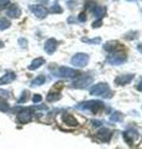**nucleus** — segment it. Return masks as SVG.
<instances>
[{
	"mask_svg": "<svg viewBox=\"0 0 142 149\" xmlns=\"http://www.w3.org/2000/svg\"><path fill=\"white\" fill-rule=\"evenodd\" d=\"M117 47V42H115V41H109V42H106L104 45V50L108 51V52H113V51H115Z\"/></svg>",
	"mask_w": 142,
	"mask_h": 149,
	"instance_id": "nucleus-18",
	"label": "nucleus"
},
{
	"mask_svg": "<svg viewBox=\"0 0 142 149\" xmlns=\"http://www.w3.org/2000/svg\"><path fill=\"white\" fill-rule=\"evenodd\" d=\"M0 97H3V98H8V97H9V91L0 90Z\"/></svg>",
	"mask_w": 142,
	"mask_h": 149,
	"instance_id": "nucleus-29",
	"label": "nucleus"
},
{
	"mask_svg": "<svg viewBox=\"0 0 142 149\" xmlns=\"http://www.w3.org/2000/svg\"><path fill=\"white\" fill-rule=\"evenodd\" d=\"M136 137H137V132L134 129H129L123 133V139H125L129 144H132V142L136 139Z\"/></svg>",
	"mask_w": 142,
	"mask_h": 149,
	"instance_id": "nucleus-14",
	"label": "nucleus"
},
{
	"mask_svg": "<svg viewBox=\"0 0 142 149\" xmlns=\"http://www.w3.org/2000/svg\"><path fill=\"white\" fill-rule=\"evenodd\" d=\"M111 136H113V132L108 128H102L100 130H98V133H97V137L103 142H109Z\"/></svg>",
	"mask_w": 142,
	"mask_h": 149,
	"instance_id": "nucleus-11",
	"label": "nucleus"
},
{
	"mask_svg": "<svg viewBox=\"0 0 142 149\" xmlns=\"http://www.w3.org/2000/svg\"><path fill=\"white\" fill-rule=\"evenodd\" d=\"M32 101L35 102V103H38V102L42 101V96H41V95H35L32 97Z\"/></svg>",
	"mask_w": 142,
	"mask_h": 149,
	"instance_id": "nucleus-28",
	"label": "nucleus"
},
{
	"mask_svg": "<svg viewBox=\"0 0 142 149\" xmlns=\"http://www.w3.org/2000/svg\"><path fill=\"white\" fill-rule=\"evenodd\" d=\"M6 15L8 16H10V17H14V19H16V17H19L21 15V10H20V8L17 6V5H11L10 8L6 10Z\"/></svg>",
	"mask_w": 142,
	"mask_h": 149,
	"instance_id": "nucleus-13",
	"label": "nucleus"
},
{
	"mask_svg": "<svg viewBox=\"0 0 142 149\" xmlns=\"http://www.w3.org/2000/svg\"><path fill=\"white\" fill-rule=\"evenodd\" d=\"M27 98H29V91H24L22 92V96L20 97L17 102H19V103H24V102L27 101Z\"/></svg>",
	"mask_w": 142,
	"mask_h": 149,
	"instance_id": "nucleus-25",
	"label": "nucleus"
},
{
	"mask_svg": "<svg viewBox=\"0 0 142 149\" xmlns=\"http://www.w3.org/2000/svg\"><path fill=\"white\" fill-rule=\"evenodd\" d=\"M78 20H79L80 22L86 21V15H85L84 13H80V14H79V16H78Z\"/></svg>",
	"mask_w": 142,
	"mask_h": 149,
	"instance_id": "nucleus-30",
	"label": "nucleus"
},
{
	"mask_svg": "<svg viewBox=\"0 0 142 149\" xmlns=\"http://www.w3.org/2000/svg\"><path fill=\"white\" fill-rule=\"evenodd\" d=\"M137 50H139L140 52L142 54V44H139V45H137Z\"/></svg>",
	"mask_w": 142,
	"mask_h": 149,
	"instance_id": "nucleus-35",
	"label": "nucleus"
},
{
	"mask_svg": "<svg viewBox=\"0 0 142 149\" xmlns=\"http://www.w3.org/2000/svg\"><path fill=\"white\" fill-rule=\"evenodd\" d=\"M105 15V9L103 6H95L94 8V16L97 19H102Z\"/></svg>",
	"mask_w": 142,
	"mask_h": 149,
	"instance_id": "nucleus-19",
	"label": "nucleus"
},
{
	"mask_svg": "<svg viewBox=\"0 0 142 149\" xmlns=\"http://www.w3.org/2000/svg\"><path fill=\"white\" fill-rule=\"evenodd\" d=\"M9 3H10V0H0V8H4V6H6Z\"/></svg>",
	"mask_w": 142,
	"mask_h": 149,
	"instance_id": "nucleus-32",
	"label": "nucleus"
},
{
	"mask_svg": "<svg viewBox=\"0 0 142 149\" xmlns=\"http://www.w3.org/2000/svg\"><path fill=\"white\" fill-rule=\"evenodd\" d=\"M51 11L52 13H62V9H61V6H59L58 4H54V5L51 8Z\"/></svg>",
	"mask_w": 142,
	"mask_h": 149,
	"instance_id": "nucleus-26",
	"label": "nucleus"
},
{
	"mask_svg": "<svg viewBox=\"0 0 142 149\" xmlns=\"http://www.w3.org/2000/svg\"><path fill=\"white\" fill-rule=\"evenodd\" d=\"M30 10L34 13V15H36L38 19H43L47 16V9L43 5H40V4H34V5H30Z\"/></svg>",
	"mask_w": 142,
	"mask_h": 149,
	"instance_id": "nucleus-7",
	"label": "nucleus"
},
{
	"mask_svg": "<svg viewBox=\"0 0 142 149\" xmlns=\"http://www.w3.org/2000/svg\"><path fill=\"white\" fill-rule=\"evenodd\" d=\"M15 78H16L15 72L9 71V72H6L5 74H3V77H0V86H1V85H6V83L12 82L14 80H15Z\"/></svg>",
	"mask_w": 142,
	"mask_h": 149,
	"instance_id": "nucleus-12",
	"label": "nucleus"
},
{
	"mask_svg": "<svg viewBox=\"0 0 142 149\" xmlns=\"http://www.w3.org/2000/svg\"><path fill=\"white\" fill-rule=\"evenodd\" d=\"M61 98V95L58 92H49L47 95V101L48 102H54V101H58Z\"/></svg>",
	"mask_w": 142,
	"mask_h": 149,
	"instance_id": "nucleus-21",
	"label": "nucleus"
},
{
	"mask_svg": "<svg viewBox=\"0 0 142 149\" xmlns=\"http://www.w3.org/2000/svg\"><path fill=\"white\" fill-rule=\"evenodd\" d=\"M54 76H58V77H63V78H72V77H75L78 72L75 70H73L71 67H59L57 71H54Z\"/></svg>",
	"mask_w": 142,
	"mask_h": 149,
	"instance_id": "nucleus-5",
	"label": "nucleus"
},
{
	"mask_svg": "<svg viewBox=\"0 0 142 149\" xmlns=\"http://www.w3.org/2000/svg\"><path fill=\"white\" fill-rule=\"evenodd\" d=\"M63 122H64L67 125H71V127H75V125L78 124L77 119L73 117L72 114H69V113H64V114H63Z\"/></svg>",
	"mask_w": 142,
	"mask_h": 149,
	"instance_id": "nucleus-15",
	"label": "nucleus"
},
{
	"mask_svg": "<svg viewBox=\"0 0 142 149\" xmlns=\"http://www.w3.org/2000/svg\"><path fill=\"white\" fill-rule=\"evenodd\" d=\"M4 47V42H3V41H0V49H3Z\"/></svg>",
	"mask_w": 142,
	"mask_h": 149,
	"instance_id": "nucleus-36",
	"label": "nucleus"
},
{
	"mask_svg": "<svg viewBox=\"0 0 142 149\" xmlns=\"http://www.w3.org/2000/svg\"><path fill=\"white\" fill-rule=\"evenodd\" d=\"M102 24H103V20H102V19H98L97 21H94V22H93V27H94V29H97V27H100V26H102Z\"/></svg>",
	"mask_w": 142,
	"mask_h": 149,
	"instance_id": "nucleus-27",
	"label": "nucleus"
},
{
	"mask_svg": "<svg viewBox=\"0 0 142 149\" xmlns=\"http://www.w3.org/2000/svg\"><path fill=\"white\" fill-rule=\"evenodd\" d=\"M121 119H122V114L120 112H115V113H113L111 117H110V120H111V122H120Z\"/></svg>",
	"mask_w": 142,
	"mask_h": 149,
	"instance_id": "nucleus-22",
	"label": "nucleus"
},
{
	"mask_svg": "<svg viewBox=\"0 0 142 149\" xmlns=\"http://www.w3.org/2000/svg\"><path fill=\"white\" fill-rule=\"evenodd\" d=\"M19 45L21 46V47H26L27 46V40L26 39H19Z\"/></svg>",
	"mask_w": 142,
	"mask_h": 149,
	"instance_id": "nucleus-31",
	"label": "nucleus"
},
{
	"mask_svg": "<svg viewBox=\"0 0 142 149\" xmlns=\"http://www.w3.org/2000/svg\"><path fill=\"white\" fill-rule=\"evenodd\" d=\"M103 123L100 122V120H93V125L94 127H99V125H102Z\"/></svg>",
	"mask_w": 142,
	"mask_h": 149,
	"instance_id": "nucleus-33",
	"label": "nucleus"
},
{
	"mask_svg": "<svg viewBox=\"0 0 142 149\" xmlns=\"http://www.w3.org/2000/svg\"><path fill=\"white\" fill-rule=\"evenodd\" d=\"M10 21L8 20V19H5V17H1L0 19V31H3V30H6V29H9L10 27Z\"/></svg>",
	"mask_w": 142,
	"mask_h": 149,
	"instance_id": "nucleus-20",
	"label": "nucleus"
},
{
	"mask_svg": "<svg viewBox=\"0 0 142 149\" xmlns=\"http://www.w3.org/2000/svg\"><path fill=\"white\" fill-rule=\"evenodd\" d=\"M137 90H139V91H142V80H141V82L139 83V86H137Z\"/></svg>",
	"mask_w": 142,
	"mask_h": 149,
	"instance_id": "nucleus-34",
	"label": "nucleus"
},
{
	"mask_svg": "<svg viewBox=\"0 0 142 149\" xmlns=\"http://www.w3.org/2000/svg\"><path fill=\"white\" fill-rule=\"evenodd\" d=\"M93 83V77L89 76V74H82L77 78V80L72 83V87L74 88H85L89 85Z\"/></svg>",
	"mask_w": 142,
	"mask_h": 149,
	"instance_id": "nucleus-4",
	"label": "nucleus"
},
{
	"mask_svg": "<svg viewBox=\"0 0 142 149\" xmlns=\"http://www.w3.org/2000/svg\"><path fill=\"white\" fill-rule=\"evenodd\" d=\"M45 82H46V76H43V74H40V76H37L35 78V80L31 81V86H32V87L41 86V85H43Z\"/></svg>",
	"mask_w": 142,
	"mask_h": 149,
	"instance_id": "nucleus-17",
	"label": "nucleus"
},
{
	"mask_svg": "<svg viewBox=\"0 0 142 149\" xmlns=\"http://www.w3.org/2000/svg\"><path fill=\"white\" fill-rule=\"evenodd\" d=\"M42 65H45V58L42 57H37L35 58L32 62H31V65H29V70H31V71H34V70H37L40 68Z\"/></svg>",
	"mask_w": 142,
	"mask_h": 149,
	"instance_id": "nucleus-16",
	"label": "nucleus"
},
{
	"mask_svg": "<svg viewBox=\"0 0 142 149\" xmlns=\"http://www.w3.org/2000/svg\"><path fill=\"white\" fill-rule=\"evenodd\" d=\"M90 95L93 96H106V97H111V92H110V88L108 86V83L100 82L94 85L90 88Z\"/></svg>",
	"mask_w": 142,
	"mask_h": 149,
	"instance_id": "nucleus-2",
	"label": "nucleus"
},
{
	"mask_svg": "<svg viewBox=\"0 0 142 149\" xmlns=\"http://www.w3.org/2000/svg\"><path fill=\"white\" fill-rule=\"evenodd\" d=\"M127 60V56L125 54H113L108 56L106 61L110 65H114V66H119V65H122Z\"/></svg>",
	"mask_w": 142,
	"mask_h": 149,
	"instance_id": "nucleus-6",
	"label": "nucleus"
},
{
	"mask_svg": "<svg viewBox=\"0 0 142 149\" xmlns=\"http://www.w3.org/2000/svg\"><path fill=\"white\" fill-rule=\"evenodd\" d=\"M89 62V55L83 54V52H78L71 58V63L75 67H84Z\"/></svg>",
	"mask_w": 142,
	"mask_h": 149,
	"instance_id": "nucleus-3",
	"label": "nucleus"
},
{
	"mask_svg": "<svg viewBox=\"0 0 142 149\" xmlns=\"http://www.w3.org/2000/svg\"><path fill=\"white\" fill-rule=\"evenodd\" d=\"M31 118H32V113H31V108H24L19 112V114H17V120H19L20 123L25 124L27 122H30Z\"/></svg>",
	"mask_w": 142,
	"mask_h": 149,
	"instance_id": "nucleus-8",
	"label": "nucleus"
},
{
	"mask_svg": "<svg viewBox=\"0 0 142 149\" xmlns=\"http://www.w3.org/2000/svg\"><path fill=\"white\" fill-rule=\"evenodd\" d=\"M104 107V103L102 101H86L83 103H79L77 106V109L80 111H91L93 113H97Z\"/></svg>",
	"mask_w": 142,
	"mask_h": 149,
	"instance_id": "nucleus-1",
	"label": "nucleus"
},
{
	"mask_svg": "<svg viewBox=\"0 0 142 149\" xmlns=\"http://www.w3.org/2000/svg\"><path fill=\"white\" fill-rule=\"evenodd\" d=\"M58 46V41L54 40V39H48L47 41L45 42V51L47 52L48 55H52L54 51H56Z\"/></svg>",
	"mask_w": 142,
	"mask_h": 149,
	"instance_id": "nucleus-10",
	"label": "nucleus"
},
{
	"mask_svg": "<svg viewBox=\"0 0 142 149\" xmlns=\"http://www.w3.org/2000/svg\"><path fill=\"white\" fill-rule=\"evenodd\" d=\"M9 109H10V107H9L8 102L4 100H0V112H8Z\"/></svg>",
	"mask_w": 142,
	"mask_h": 149,
	"instance_id": "nucleus-23",
	"label": "nucleus"
},
{
	"mask_svg": "<svg viewBox=\"0 0 142 149\" xmlns=\"http://www.w3.org/2000/svg\"><path fill=\"white\" fill-rule=\"evenodd\" d=\"M82 41L85 44H100L102 39L100 37H97V39H82Z\"/></svg>",
	"mask_w": 142,
	"mask_h": 149,
	"instance_id": "nucleus-24",
	"label": "nucleus"
},
{
	"mask_svg": "<svg viewBox=\"0 0 142 149\" xmlns=\"http://www.w3.org/2000/svg\"><path fill=\"white\" fill-rule=\"evenodd\" d=\"M135 74L132 73H127V74H120V76H117L115 78V83L117 86H125L127 83H130L132 80H134Z\"/></svg>",
	"mask_w": 142,
	"mask_h": 149,
	"instance_id": "nucleus-9",
	"label": "nucleus"
}]
</instances>
